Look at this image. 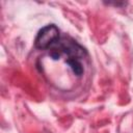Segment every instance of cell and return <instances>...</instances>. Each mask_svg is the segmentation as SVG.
Wrapping results in <instances>:
<instances>
[{"instance_id":"cell-1","label":"cell","mask_w":133,"mask_h":133,"mask_svg":"<svg viewBox=\"0 0 133 133\" xmlns=\"http://www.w3.org/2000/svg\"><path fill=\"white\" fill-rule=\"evenodd\" d=\"M59 38V30L55 25H48L44 27L36 35L35 46L39 49L50 48Z\"/></svg>"}]
</instances>
